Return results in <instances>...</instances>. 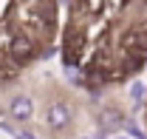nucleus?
<instances>
[{
    "label": "nucleus",
    "mask_w": 147,
    "mask_h": 139,
    "mask_svg": "<svg viewBox=\"0 0 147 139\" xmlns=\"http://www.w3.org/2000/svg\"><path fill=\"white\" fill-rule=\"evenodd\" d=\"M45 119H48V125H51L54 131L68 128V125H71V105L62 102V99L51 102V105H48V114H45Z\"/></svg>",
    "instance_id": "nucleus-1"
},
{
    "label": "nucleus",
    "mask_w": 147,
    "mask_h": 139,
    "mask_svg": "<svg viewBox=\"0 0 147 139\" xmlns=\"http://www.w3.org/2000/svg\"><path fill=\"white\" fill-rule=\"evenodd\" d=\"M9 117L17 119V122H28L34 117V102H31V97H26V94L11 97V102H9Z\"/></svg>",
    "instance_id": "nucleus-2"
},
{
    "label": "nucleus",
    "mask_w": 147,
    "mask_h": 139,
    "mask_svg": "<svg viewBox=\"0 0 147 139\" xmlns=\"http://www.w3.org/2000/svg\"><path fill=\"white\" fill-rule=\"evenodd\" d=\"M116 139H130V136H116Z\"/></svg>",
    "instance_id": "nucleus-7"
},
{
    "label": "nucleus",
    "mask_w": 147,
    "mask_h": 139,
    "mask_svg": "<svg viewBox=\"0 0 147 139\" xmlns=\"http://www.w3.org/2000/svg\"><path fill=\"white\" fill-rule=\"evenodd\" d=\"M125 128H127V136H133V139H147L144 134H142V131H139V125H133V122H125Z\"/></svg>",
    "instance_id": "nucleus-6"
},
{
    "label": "nucleus",
    "mask_w": 147,
    "mask_h": 139,
    "mask_svg": "<svg viewBox=\"0 0 147 139\" xmlns=\"http://www.w3.org/2000/svg\"><path fill=\"white\" fill-rule=\"evenodd\" d=\"M31 54H34V43H31V37L17 34L14 40H11V57H14L17 63H26Z\"/></svg>",
    "instance_id": "nucleus-4"
},
{
    "label": "nucleus",
    "mask_w": 147,
    "mask_h": 139,
    "mask_svg": "<svg viewBox=\"0 0 147 139\" xmlns=\"http://www.w3.org/2000/svg\"><path fill=\"white\" fill-rule=\"evenodd\" d=\"M130 97H133V102H142L144 99V85L142 82H133L130 85Z\"/></svg>",
    "instance_id": "nucleus-5"
},
{
    "label": "nucleus",
    "mask_w": 147,
    "mask_h": 139,
    "mask_svg": "<svg viewBox=\"0 0 147 139\" xmlns=\"http://www.w3.org/2000/svg\"><path fill=\"white\" fill-rule=\"evenodd\" d=\"M99 128H105V131H119V128H125V114L119 111V108H102L99 111Z\"/></svg>",
    "instance_id": "nucleus-3"
}]
</instances>
